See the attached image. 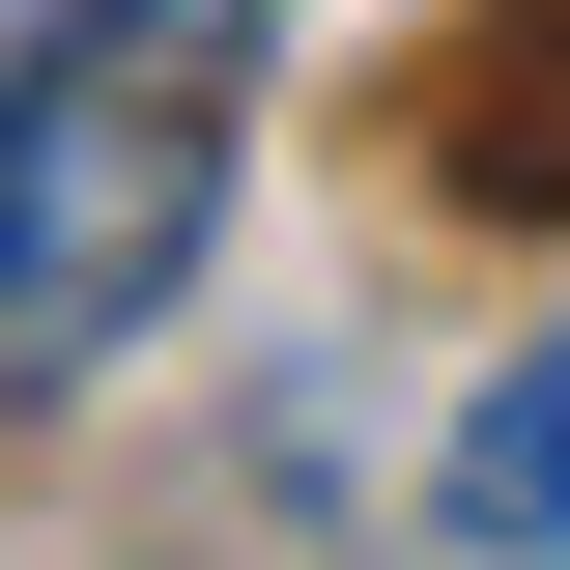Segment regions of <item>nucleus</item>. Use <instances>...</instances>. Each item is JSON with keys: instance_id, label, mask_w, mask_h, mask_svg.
<instances>
[{"instance_id": "nucleus-1", "label": "nucleus", "mask_w": 570, "mask_h": 570, "mask_svg": "<svg viewBox=\"0 0 570 570\" xmlns=\"http://www.w3.org/2000/svg\"><path fill=\"white\" fill-rule=\"evenodd\" d=\"M228 228V29L0 58V371H115Z\"/></svg>"}, {"instance_id": "nucleus-2", "label": "nucleus", "mask_w": 570, "mask_h": 570, "mask_svg": "<svg viewBox=\"0 0 570 570\" xmlns=\"http://www.w3.org/2000/svg\"><path fill=\"white\" fill-rule=\"evenodd\" d=\"M428 513L485 570H570V343H513L485 400H456V456H428Z\"/></svg>"}, {"instance_id": "nucleus-3", "label": "nucleus", "mask_w": 570, "mask_h": 570, "mask_svg": "<svg viewBox=\"0 0 570 570\" xmlns=\"http://www.w3.org/2000/svg\"><path fill=\"white\" fill-rule=\"evenodd\" d=\"M86 29H228V0H0V58H86Z\"/></svg>"}]
</instances>
